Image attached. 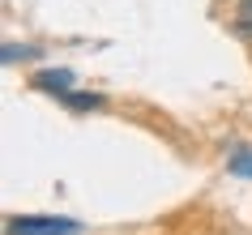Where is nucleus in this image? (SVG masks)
<instances>
[{"label":"nucleus","mask_w":252,"mask_h":235,"mask_svg":"<svg viewBox=\"0 0 252 235\" xmlns=\"http://www.w3.org/2000/svg\"><path fill=\"white\" fill-rule=\"evenodd\" d=\"M4 227L9 235H81L77 218H56V214H13Z\"/></svg>","instance_id":"nucleus-1"},{"label":"nucleus","mask_w":252,"mask_h":235,"mask_svg":"<svg viewBox=\"0 0 252 235\" xmlns=\"http://www.w3.org/2000/svg\"><path fill=\"white\" fill-rule=\"evenodd\" d=\"M30 86L43 94H56V99H64L68 90H73V73L68 68H43V73H34L30 77Z\"/></svg>","instance_id":"nucleus-2"},{"label":"nucleus","mask_w":252,"mask_h":235,"mask_svg":"<svg viewBox=\"0 0 252 235\" xmlns=\"http://www.w3.org/2000/svg\"><path fill=\"white\" fill-rule=\"evenodd\" d=\"M226 171L239 175V180H252V150H235V154L226 158Z\"/></svg>","instance_id":"nucleus-3"},{"label":"nucleus","mask_w":252,"mask_h":235,"mask_svg":"<svg viewBox=\"0 0 252 235\" xmlns=\"http://www.w3.org/2000/svg\"><path fill=\"white\" fill-rule=\"evenodd\" d=\"M235 34H244L252 43V0H239L235 4Z\"/></svg>","instance_id":"nucleus-4"},{"label":"nucleus","mask_w":252,"mask_h":235,"mask_svg":"<svg viewBox=\"0 0 252 235\" xmlns=\"http://www.w3.org/2000/svg\"><path fill=\"white\" fill-rule=\"evenodd\" d=\"M64 107L68 111H90V107H103V94H64Z\"/></svg>","instance_id":"nucleus-5"},{"label":"nucleus","mask_w":252,"mask_h":235,"mask_svg":"<svg viewBox=\"0 0 252 235\" xmlns=\"http://www.w3.org/2000/svg\"><path fill=\"white\" fill-rule=\"evenodd\" d=\"M26 56H39L34 47H17V43H4V65H13V60H26Z\"/></svg>","instance_id":"nucleus-6"}]
</instances>
